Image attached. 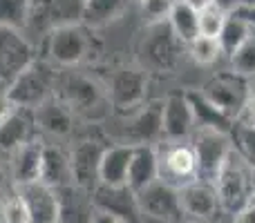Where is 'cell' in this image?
<instances>
[{
	"label": "cell",
	"instance_id": "cell-9",
	"mask_svg": "<svg viewBox=\"0 0 255 223\" xmlns=\"http://www.w3.org/2000/svg\"><path fill=\"white\" fill-rule=\"evenodd\" d=\"M34 63L36 49L22 31L0 27V89H7Z\"/></svg>",
	"mask_w": 255,
	"mask_h": 223
},
{
	"label": "cell",
	"instance_id": "cell-25",
	"mask_svg": "<svg viewBox=\"0 0 255 223\" xmlns=\"http://www.w3.org/2000/svg\"><path fill=\"white\" fill-rule=\"evenodd\" d=\"M40 183L58 190L72 185L70 154H65L56 145H43V163H40Z\"/></svg>",
	"mask_w": 255,
	"mask_h": 223
},
{
	"label": "cell",
	"instance_id": "cell-39",
	"mask_svg": "<svg viewBox=\"0 0 255 223\" xmlns=\"http://www.w3.org/2000/svg\"><path fill=\"white\" fill-rule=\"evenodd\" d=\"M240 4H242V0H213V7H217L224 13H233Z\"/></svg>",
	"mask_w": 255,
	"mask_h": 223
},
{
	"label": "cell",
	"instance_id": "cell-18",
	"mask_svg": "<svg viewBox=\"0 0 255 223\" xmlns=\"http://www.w3.org/2000/svg\"><path fill=\"white\" fill-rule=\"evenodd\" d=\"M161 123H163V136L168 141H184L193 132L195 116L193 110H190L186 92H172L163 98Z\"/></svg>",
	"mask_w": 255,
	"mask_h": 223
},
{
	"label": "cell",
	"instance_id": "cell-11",
	"mask_svg": "<svg viewBox=\"0 0 255 223\" xmlns=\"http://www.w3.org/2000/svg\"><path fill=\"white\" fill-rule=\"evenodd\" d=\"M136 203H139L141 219L157 221V223H181L184 221V212H181L179 203V190L170 188V185L157 183L148 185L145 190L136 192Z\"/></svg>",
	"mask_w": 255,
	"mask_h": 223
},
{
	"label": "cell",
	"instance_id": "cell-19",
	"mask_svg": "<svg viewBox=\"0 0 255 223\" xmlns=\"http://www.w3.org/2000/svg\"><path fill=\"white\" fill-rule=\"evenodd\" d=\"M58 219L56 223H94L97 208L92 203V192L79 185H65L56 190Z\"/></svg>",
	"mask_w": 255,
	"mask_h": 223
},
{
	"label": "cell",
	"instance_id": "cell-6",
	"mask_svg": "<svg viewBox=\"0 0 255 223\" xmlns=\"http://www.w3.org/2000/svg\"><path fill=\"white\" fill-rule=\"evenodd\" d=\"M159 156V181L175 190H181L186 185L199 181V165L197 154L193 143L184 141H170L163 148V152H157Z\"/></svg>",
	"mask_w": 255,
	"mask_h": 223
},
{
	"label": "cell",
	"instance_id": "cell-7",
	"mask_svg": "<svg viewBox=\"0 0 255 223\" xmlns=\"http://www.w3.org/2000/svg\"><path fill=\"white\" fill-rule=\"evenodd\" d=\"M85 0H29L27 29L36 34H52L65 25H79L83 20Z\"/></svg>",
	"mask_w": 255,
	"mask_h": 223
},
{
	"label": "cell",
	"instance_id": "cell-27",
	"mask_svg": "<svg viewBox=\"0 0 255 223\" xmlns=\"http://www.w3.org/2000/svg\"><path fill=\"white\" fill-rule=\"evenodd\" d=\"M168 25L181 43L190 45L199 36V11L186 4L184 0H177L170 16H168Z\"/></svg>",
	"mask_w": 255,
	"mask_h": 223
},
{
	"label": "cell",
	"instance_id": "cell-24",
	"mask_svg": "<svg viewBox=\"0 0 255 223\" xmlns=\"http://www.w3.org/2000/svg\"><path fill=\"white\" fill-rule=\"evenodd\" d=\"M186 96H188L190 110H193L195 125H197L199 130H215V132H224V134H231V132H233L235 121L226 116L224 112L217 110L199 89H188Z\"/></svg>",
	"mask_w": 255,
	"mask_h": 223
},
{
	"label": "cell",
	"instance_id": "cell-34",
	"mask_svg": "<svg viewBox=\"0 0 255 223\" xmlns=\"http://www.w3.org/2000/svg\"><path fill=\"white\" fill-rule=\"evenodd\" d=\"M229 13L220 11L217 7H206L199 11V36H206V38H217L224 27V20Z\"/></svg>",
	"mask_w": 255,
	"mask_h": 223
},
{
	"label": "cell",
	"instance_id": "cell-30",
	"mask_svg": "<svg viewBox=\"0 0 255 223\" xmlns=\"http://www.w3.org/2000/svg\"><path fill=\"white\" fill-rule=\"evenodd\" d=\"M29 0H0V27L2 29H27Z\"/></svg>",
	"mask_w": 255,
	"mask_h": 223
},
{
	"label": "cell",
	"instance_id": "cell-13",
	"mask_svg": "<svg viewBox=\"0 0 255 223\" xmlns=\"http://www.w3.org/2000/svg\"><path fill=\"white\" fill-rule=\"evenodd\" d=\"M92 203L99 215H106L117 223H141L136 192L128 185H101L92 190Z\"/></svg>",
	"mask_w": 255,
	"mask_h": 223
},
{
	"label": "cell",
	"instance_id": "cell-33",
	"mask_svg": "<svg viewBox=\"0 0 255 223\" xmlns=\"http://www.w3.org/2000/svg\"><path fill=\"white\" fill-rule=\"evenodd\" d=\"M229 58H231V70H233L235 74L244 76V78L255 76V36H251V38L235 54H231Z\"/></svg>",
	"mask_w": 255,
	"mask_h": 223
},
{
	"label": "cell",
	"instance_id": "cell-14",
	"mask_svg": "<svg viewBox=\"0 0 255 223\" xmlns=\"http://www.w3.org/2000/svg\"><path fill=\"white\" fill-rule=\"evenodd\" d=\"M179 203H181V212H184V221L211 223L222 212L215 185L206 183V181H195V183L181 188Z\"/></svg>",
	"mask_w": 255,
	"mask_h": 223
},
{
	"label": "cell",
	"instance_id": "cell-31",
	"mask_svg": "<svg viewBox=\"0 0 255 223\" xmlns=\"http://www.w3.org/2000/svg\"><path fill=\"white\" fill-rule=\"evenodd\" d=\"M231 141H233L235 152L255 170V127L235 121L233 132H231Z\"/></svg>",
	"mask_w": 255,
	"mask_h": 223
},
{
	"label": "cell",
	"instance_id": "cell-38",
	"mask_svg": "<svg viewBox=\"0 0 255 223\" xmlns=\"http://www.w3.org/2000/svg\"><path fill=\"white\" fill-rule=\"evenodd\" d=\"M233 223H255V199L233 217Z\"/></svg>",
	"mask_w": 255,
	"mask_h": 223
},
{
	"label": "cell",
	"instance_id": "cell-29",
	"mask_svg": "<svg viewBox=\"0 0 255 223\" xmlns=\"http://www.w3.org/2000/svg\"><path fill=\"white\" fill-rule=\"evenodd\" d=\"M251 31L253 29L247 20H242V18L235 16V13H229L220 36H217V43H220V47H222V54H226V56L235 54L253 36Z\"/></svg>",
	"mask_w": 255,
	"mask_h": 223
},
{
	"label": "cell",
	"instance_id": "cell-15",
	"mask_svg": "<svg viewBox=\"0 0 255 223\" xmlns=\"http://www.w3.org/2000/svg\"><path fill=\"white\" fill-rule=\"evenodd\" d=\"M163 101H152L141 105L124 125V143L128 145H152L159 136H163L161 123Z\"/></svg>",
	"mask_w": 255,
	"mask_h": 223
},
{
	"label": "cell",
	"instance_id": "cell-46",
	"mask_svg": "<svg viewBox=\"0 0 255 223\" xmlns=\"http://www.w3.org/2000/svg\"><path fill=\"white\" fill-rule=\"evenodd\" d=\"M253 185H255V170H253Z\"/></svg>",
	"mask_w": 255,
	"mask_h": 223
},
{
	"label": "cell",
	"instance_id": "cell-45",
	"mask_svg": "<svg viewBox=\"0 0 255 223\" xmlns=\"http://www.w3.org/2000/svg\"><path fill=\"white\" fill-rule=\"evenodd\" d=\"M181 223H197V221H181Z\"/></svg>",
	"mask_w": 255,
	"mask_h": 223
},
{
	"label": "cell",
	"instance_id": "cell-22",
	"mask_svg": "<svg viewBox=\"0 0 255 223\" xmlns=\"http://www.w3.org/2000/svg\"><path fill=\"white\" fill-rule=\"evenodd\" d=\"M34 112L16 107L2 123H0V149L4 152H16L18 148L27 145L31 141L34 132Z\"/></svg>",
	"mask_w": 255,
	"mask_h": 223
},
{
	"label": "cell",
	"instance_id": "cell-40",
	"mask_svg": "<svg viewBox=\"0 0 255 223\" xmlns=\"http://www.w3.org/2000/svg\"><path fill=\"white\" fill-rule=\"evenodd\" d=\"M235 16H240L242 20H247L251 25V29H255V9H249V7H238L235 9Z\"/></svg>",
	"mask_w": 255,
	"mask_h": 223
},
{
	"label": "cell",
	"instance_id": "cell-10",
	"mask_svg": "<svg viewBox=\"0 0 255 223\" xmlns=\"http://www.w3.org/2000/svg\"><path fill=\"white\" fill-rule=\"evenodd\" d=\"M193 148H195V154H197L199 181L215 183L224 161L233 152L231 134L215 132V130H197V134L193 139Z\"/></svg>",
	"mask_w": 255,
	"mask_h": 223
},
{
	"label": "cell",
	"instance_id": "cell-5",
	"mask_svg": "<svg viewBox=\"0 0 255 223\" xmlns=\"http://www.w3.org/2000/svg\"><path fill=\"white\" fill-rule=\"evenodd\" d=\"M199 92L220 112H224L229 118L238 121L249 101V94H251V83H249V78L235 74L233 70L215 72L213 76L206 78V83L202 85Z\"/></svg>",
	"mask_w": 255,
	"mask_h": 223
},
{
	"label": "cell",
	"instance_id": "cell-20",
	"mask_svg": "<svg viewBox=\"0 0 255 223\" xmlns=\"http://www.w3.org/2000/svg\"><path fill=\"white\" fill-rule=\"evenodd\" d=\"M159 181V156L152 145H134L128 170V188L132 192H141L148 185Z\"/></svg>",
	"mask_w": 255,
	"mask_h": 223
},
{
	"label": "cell",
	"instance_id": "cell-2",
	"mask_svg": "<svg viewBox=\"0 0 255 223\" xmlns=\"http://www.w3.org/2000/svg\"><path fill=\"white\" fill-rule=\"evenodd\" d=\"M217 199H220L222 212L226 215H238L240 210L249 206L255 199V185H253V167L240 156L238 152H231L224 161L220 174L215 179Z\"/></svg>",
	"mask_w": 255,
	"mask_h": 223
},
{
	"label": "cell",
	"instance_id": "cell-4",
	"mask_svg": "<svg viewBox=\"0 0 255 223\" xmlns=\"http://www.w3.org/2000/svg\"><path fill=\"white\" fill-rule=\"evenodd\" d=\"M56 89L58 94L54 92V96L65 103L72 114H81L85 118H99L110 107L108 92L103 94V89L88 76L65 74L56 80Z\"/></svg>",
	"mask_w": 255,
	"mask_h": 223
},
{
	"label": "cell",
	"instance_id": "cell-42",
	"mask_svg": "<svg viewBox=\"0 0 255 223\" xmlns=\"http://www.w3.org/2000/svg\"><path fill=\"white\" fill-rule=\"evenodd\" d=\"M94 223H117V221L110 219V217H106V215H99V212H97V219H94Z\"/></svg>",
	"mask_w": 255,
	"mask_h": 223
},
{
	"label": "cell",
	"instance_id": "cell-32",
	"mask_svg": "<svg viewBox=\"0 0 255 223\" xmlns=\"http://www.w3.org/2000/svg\"><path fill=\"white\" fill-rule=\"evenodd\" d=\"M186 47H188L190 58H193L197 65H204V67L215 65L222 56V47H220V43H217V38L197 36V38H195L190 45H186Z\"/></svg>",
	"mask_w": 255,
	"mask_h": 223
},
{
	"label": "cell",
	"instance_id": "cell-41",
	"mask_svg": "<svg viewBox=\"0 0 255 223\" xmlns=\"http://www.w3.org/2000/svg\"><path fill=\"white\" fill-rule=\"evenodd\" d=\"M184 2H186V4H190L193 9H197V11H202V9L211 7L213 0H184Z\"/></svg>",
	"mask_w": 255,
	"mask_h": 223
},
{
	"label": "cell",
	"instance_id": "cell-8",
	"mask_svg": "<svg viewBox=\"0 0 255 223\" xmlns=\"http://www.w3.org/2000/svg\"><path fill=\"white\" fill-rule=\"evenodd\" d=\"M92 52V36L90 27L83 22L65 25L47 34V54L49 61L61 67H74L83 63Z\"/></svg>",
	"mask_w": 255,
	"mask_h": 223
},
{
	"label": "cell",
	"instance_id": "cell-47",
	"mask_svg": "<svg viewBox=\"0 0 255 223\" xmlns=\"http://www.w3.org/2000/svg\"><path fill=\"white\" fill-rule=\"evenodd\" d=\"M141 2H143V0H141Z\"/></svg>",
	"mask_w": 255,
	"mask_h": 223
},
{
	"label": "cell",
	"instance_id": "cell-26",
	"mask_svg": "<svg viewBox=\"0 0 255 223\" xmlns=\"http://www.w3.org/2000/svg\"><path fill=\"white\" fill-rule=\"evenodd\" d=\"M40 163H43V145L36 141H29L27 145L18 148L13 152L11 176L16 185H27L40 181Z\"/></svg>",
	"mask_w": 255,
	"mask_h": 223
},
{
	"label": "cell",
	"instance_id": "cell-17",
	"mask_svg": "<svg viewBox=\"0 0 255 223\" xmlns=\"http://www.w3.org/2000/svg\"><path fill=\"white\" fill-rule=\"evenodd\" d=\"M16 194L20 197L22 206H25L27 215H29V223H56L58 219L56 190L36 181V183L16 185Z\"/></svg>",
	"mask_w": 255,
	"mask_h": 223
},
{
	"label": "cell",
	"instance_id": "cell-37",
	"mask_svg": "<svg viewBox=\"0 0 255 223\" xmlns=\"http://www.w3.org/2000/svg\"><path fill=\"white\" fill-rule=\"evenodd\" d=\"M238 121H240V123H244V125L255 127V87H251L249 101H247V105H244V110H242V114H240Z\"/></svg>",
	"mask_w": 255,
	"mask_h": 223
},
{
	"label": "cell",
	"instance_id": "cell-12",
	"mask_svg": "<svg viewBox=\"0 0 255 223\" xmlns=\"http://www.w3.org/2000/svg\"><path fill=\"white\" fill-rule=\"evenodd\" d=\"M148 74L141 67H121L110 76L108 101L117 112H132L143 105Z\"/></svg>",
	"mask_w": 255,
	"mask_h": 223
},
{
	"label": "cell",
	"instance_id": "cell-21",
	"mask_svg": "<svg viewBox=\"0 0 255 223\" xmlns=\"http://www.w3.org/2000/svg\"><path fill=\"white\" fill-rule=\"evenodd\" d=\"M134 145L117 143L106 148L99 165V183L101 185H128V170H130Z\"/></svg>",
	"mask_w": 255,
	"mask_h": 223
},
{
	"label": "cell",
	"instance_id": "cell-3",
	"mask_svg": "<svg viewBox=\"0 0 255 223\" xmlns=\"http://www.w3.org/2000/svg\"><path fill=\"white\" fill-rule=\"evenodd\" d=\"M56 72L52 65L43 61H36L31 67H27L4 92H7L9 101L13 107L20 110H31L34 112L38 105H43L47 98L54 96L56 92Z\"/></svg>",
	"mask_w": 255,
	"mask_h": 223
},
{
	"label": "cell",
	"instance_id": "cell-43",
	"mask_svg": "<svg viewBox=\"0 0 255 223\" xmlns=\"http://www.w3.org/2000/svg\"><path fill=\"white\" fill-rule=\"evenodd\" d=\"M240 7H249V9H255V0H242Z\"/></svg>",
	"mask_w": 255,
	"mask_h": 223
},
{
	"label": "cell",
	"instance_id": "cell-1",
	"mask_svg": "<svg viewBox=\"0 0 255 223\" xmlns=\"http://www.w3.org/2000/svg\"><path fill=\"white\" fill-rule=\"evenodd\" d=\"M186 45L175 36L168 20L150 22L139 38L136 58L145 74H170L177 70Z\"/></svg>",
	"mask_w": 255,
	"mask_h": 223
},
{
	"label": "cell",
	"instance_id": "cell-44",
	"mask_svg": "<svg viewBox=\"0 0 255 223\" xmlns=\"http://www.w3.org/2000/svg\"><path fill=\"white\" fill-rule=\"evenodd\" d=\"M2 188H4V172L0 170V190H2Z\"/></svg>",
	"mask_w": 255,
	"mask_h": 223
},
{
	"label": "cell",
	"instance_id": "cell-28",
	"mask_svg": "<svg viewBox=\"0 0 255 223\" xmlns=\"http://www.w3.org/2000/svg\"><path fill=\"white\" fill-rule=\"evenodd\" d=\"M128 7V0H85L83 7V25L85 27H103L117 20Z\"/></svg>",
	"mask_w": 255,
	"mask_h": 223
},
{
	"label": "cell",
	"instance_id": "cell-16",
	"mask_svg": "<svg viewBox=\"0 0 255 223\" xmlns=\"http://www.w3.org/2000/svg\"><path fill=\"white\" fill-rule=\"evenodd\" d=\"M103 152H106V145H101L99 141H81L70 152L72 183L92 192L99 185V165H101Z\"/></svg>",
	"mask_w": 255,
	"mask_h": 223
},
{
	"label": "cell",
	"instance_id": "cell-35",
	"mask_svg": "<svg viewBox=\"0 0 255 223\" xmlns=\"http://www.w3.org/2000/svg\"><path fill=\"white\" fill-rule=\"evenodd\" d=\"M0 219H2V223H29V215H27L25 206H22L20 197L16 192L2 201V206H0Z\"/></svg>",
	"mask_w": 255,
	"mask_h": 223
},
{
	"label": "cell",
	"instance_id": "cell-36",
	"mask_svg": "<svg viewBox=\"0 0 255 223\" xmlns=\"http://www.w3.org/2000/svg\"><path fill=\"white\" fill-rule=\"evenodd\" d=\"M175 2L177 0H143V11L148 13L152 22H161L168 20Z\"/></svg>",
	"mask_w": 255,
	"mask_h": 223
},
{
	"label": "cell",
	"instance_id": "cell-23",
	"mask_svg": "<svg viewBox=\"0 0 255 223\" xmlns=\"http://www.w3.org/2000/svg\"><path fill=\"white\" fill-rule=\"evenodd\" d=\"M34 121L47 134L67 136L72 132V125H74V114H72V110L63 101L52 96L34 110Z\"/></svg>",
	"mask_w": 255,
	"mask_h": 223
}]
</instances>
